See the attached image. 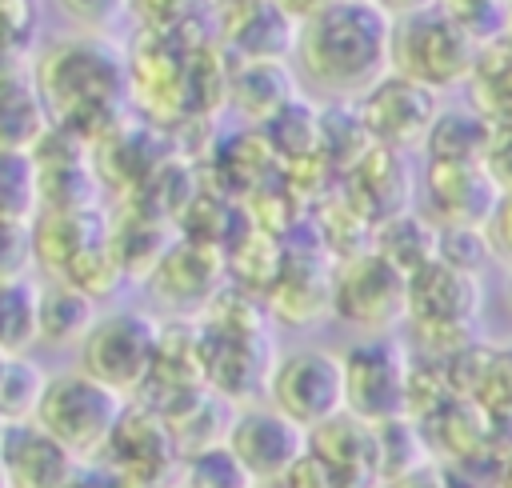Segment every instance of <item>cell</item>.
I'll list each match as a JSON object with an SVG mask.
<instances>
[{
    "label": "cell",
    "instance_id": "1",
    "mask_svg": "<svg viewBox=\"0 0 512 488\" xmlns=\"http://www.w3.org/2000/svg\"><path fill=\"white\" fill-rule=\"evenodd\" d=\"M392 16L376 0H324L296 24V68L328 100H356L388 72Z\"/></svg>",
    "mask_w": 512,
    "mask_h": 488
},
{
    "label": "cell",
    "instance_id": "2",
    "mask_svg": "<svg viewBox=\"0 0 512 488\" xmlns=\"http://www.w3.org/2000/svg\"><path fill=\"white\" fill-rule=\"evenodd\" d=\"M32 72L52 124H64L72 132L108 120L132 88L128 56L108 40V32H72L48 44Z\"/></svg>",
    "mask_w": 512,
    "mask_h": 488
},
{
    "label": "cell",
    "instance_id": "3",
    "mask_svg": "<svg viewBox=\"0 0 512 488\" xmlns=\"http://www.w3.org/2000/svg\"><path fill=\"white\" fill-rule=\"evenodd\" d=\"M124 408H128L124 392L108 388L104 380L88 376L84 368H68V372L48 376L32 424H40L80 464H88V460L104 456Z\"/></svg>",
    "mask_w": 512,
    "mask_h": 488
},
{
    "label": "cell",
    "instance_id": "4",
    "mask_svg": "<svg viewBox=\"0 0 512 488\" xmlns=\"http://www.w3.org/2000/svg\"><path fill=\"white\" fill-rule=\"evenodd\" d=\"M476 40L436 4L396 16L392 20V44H388V68L432 88V92H452L464 88L468 68L476 60Z\"/></svg>",
    "mask_w": 512,
    "mask_h": 488
},
{
    "label": "cell",
    "instance_id": "5",
    "mask_svg": "<svg viewBox=\"0 0 512 488\" xmlns=\"http://www.w3.org/2000/svg\"><path fill=\"white\" fill-rule=\"evenodd\" d=\"M332 316L360 336L396 332L408 320V276L372 244L332 264Z\"/></svg>",
    "mask_w": 512,
    "mask_h": 488
},
{
    "label": "cell",
    "instance_id": "6",
    "mask_svg": "<svg viewBox=\"0 0 512 488\" xmlns=\"http://www.w3.org/2000/svg\"><path fill=\"white\" fill-rule=\"evenodd\" d=\"M160 320L140 308H108L92 320L84 340L76 344L80 364L88 376L104 380L108 388L132 396L148 384L156 344H160Z\"/></svg>",
    "mask_w": 512,
    "mask_h": 488
},
{
    "label": "cell",
    "instance_id": "7",
    "mask_svg": "<svg viewBox=\"0 0 512 488\" xmlns=\"http://www.w3.org/2000/svg\"><path fill=\"white\" fill-rule=\"evenodd\" d=\"M344 360V408L368 424L408 416V372H412V348L396 332L364 336Z\"/></svg>",
    "mask_w": 512,
    "mask_h": 488
},
{
    "label": "cell",
    "instance_id": "8",
    "mask_svg": "<svg viewBox=\"0 0 512 488\" xmlns=\"http://www.w3.org/2000/svg\"><path fill=\"white\" fill-rule=\"evenodd\" d=\"M264 396L272 408H280L284 416H292L304 428L324 424L328 416L344 412V360H340V352L320 348V344L276 352Z\"/></svg>",
    "mask_w": 512,
    "mask_h": 488
},
{
    "label": "cell",
    "instance_id": "9",
    "mask_svg": "<svg viewBox=\"0 0 512 488\" xmlns=\"http://www.w3.org/2000/svg\"><path fill=\"white\" fill-rule=\"evenodd\" d=\"M360 124L368 132L372 144L396 148V152H416L440 112V92L400 76V72H384L368 92H360L356 100Z\"/></svg>",
    "mask_w": 512,
    "mask_h": 488
},
{
    "label": "cell",
    "instance_id": "10",
    "mask_svg": "<svg viewBox=\"0 0 512 488\" xmlns=\"http://www.w3.org/2000/svg\"><path fill=\"white\" fill-rule=\"evenodd\" d=\"M224 444L240 456V464L252 472L256 484H280L308 452V428L284 416L280 408H272L268 400L240 404L228 420Z\"/></svg>",
    "mask_w": 512,
    "mask_h": 488
},
{
    "label": "cell",
    "instance_id": "11",
    "mask_svg": "<svg viewBox=\"0 0 512 488\" xmlns=\"http://www.w3.org/2000/svg\"><path fill=\"white\" fill-rule=\"evenodd\" d=\"M144 280L156 304H164L172 316L192 320V312H204L224 288V256H216L208 244H172Z\"/></svg>",
    "mask_w": 512,
    "mask_h": 488
},
{
    "label": "cell",
    "instance_id": "12",
    "mask_svg": "<svg viewBox=\"0 0 512 488\" xmlns=\"http://www.w3.org/2000/svg\"><path fill=\"white\" fill-rule=\"evenodd\" d=\"M500 184L488 164H424V208L436 224H488Z\"/></svg>",
    "mask_w": 512,
    "mask_h": 488
},
{
    "label": "cell",
    "instance_id": "13",
    "mask_svg": "<svg viewBox=\"0 0 512 488\" xmlns=\"http://www.w3.org/2000/svg\"><path fill=\"white\" fill-rule=\"evenodd\" d=\"M332 264L320 252H288L268 288V308L292 328H308L332 316Z\"/></svg>",
    "mask_w": 512,
    "mask_h": 488
},
{
    "label": "cell",
    "instance_id": "14",
    "mask_svg": "<svg viewBox=\"0 0 512 488\" xmlns=\"http://www.w3.org/2000/svg\"><path fill=\"white\" fill-rule=\"evenodd\" d=\"M404 156L408 152H396V148H384V144H368L348 164V200L372 224H380L384 216H396V212L412 208L416 180H412V168H408Z\"/></svg>",
    "mask_w": 512,
    "mask_h": 488
},
{
    "label": "cell",
    "instance_id": "15",
    "mask_svg": "<svg viewBox=\"0 0 512 488\" xmlns=\"http://www.w3.org/2000/svg\"><path fill=\"white\" fill-rule=\"evenodd\" d=\"M0 448L8 464V488H68L72 468L80 464L32 420L0 428Z\"/></svg>",
    "mask_w": 512,
    "mask_h": 488
},
{
    "label": "cell",
    "instance_id": "16",
    "mask_svg": "<svg viewBox=\"0 0 512 488\" xmlns=\"http://www.w3.org/2000/svg\"><path fill=\"white\" fill-rule=\"evenodd\" d=\"M52 128V112L24 64H0V148H36Z\"/></svg>",
    "mask_w": 512,
    "mask_h": 488
},
{
    "label": "cell",
    "instance_id": "17",
    "mask_svg": "<svg viewBox=\"0 0 512 488\" xmlns=\"http://www.w3.org/2000/svg\"><path fill=\"white\" fill-rule=\"evenodd\" d=\"M492 132L496 128L472 104H456V108L440 104L420 152H424L428 164H484Z\"/></svg>",
    "mask_w": 512,
    "mask_h": 488
},
{
    "label": "cell",
    "instance_id": "18",
    "mask_svg": "<svg viewBox=\"0 0 512 488\" xmlns=\"http://www.w3.org/2000/svg\"><path fill=\"white\" fill-rule=\"evenodd\" d=\"M96 316H100V300L96 296H88L68 276H52L48 284H40V332H36V344L76 348Z\"/></svg>",
    "mask_w": 512,
    "mask_h": 488
},
{
    "label": "cell",
    "instance_id": "19",
    "mask_svg": "<svg viewBox=\"0 0 512 488\" xmlns=\"http://www.w3.org/2000/svg\"><path fill=\"white\" fill-rule=\"evenodd\" d=\"M468 104L492 124L508 128L512 124V52L500 40H488L476 48V60L464 80Z\"/></svg>",
    "mask_w": 512,
    "mask_h": 488
},
{
    "label": "cell",
    "instance_id": "20",
    "mask_svg": "<svg viewBox=\"0 0 512 488\" xmlns=\"http://www.w3.org/2000/svg\"><path fill=\"white\" fill-rule=\"evenodd\" d=\"M436 240H440V224L428 216V212H396V216H384L380 224H372V248L392 260L404 276L424 268L428 260H436Z\"/></svg>",
    "mask_w": 512,
    "mask_h": 488
},
{
    "label": "cell",
    "instance_id": "21",
    "mask_svg": "<svg viewBox=\"0 0 512 488\" xmlns=\"http://www.w3.org/2000/svg\"><path fill=\"white\" fill-rule=\"evenodd\" d=\"M40 332V284L32 276L0 280V352L16 356L36 344Z\"/></svg>",
    "mask_w": 512,
    "mask_h": 488
},
{
    "label": "cell",
    "instance_id": "22",
    "mask_svg": "<svg viewBox=\"0 0 512 488\" xmlns=\"http://www.w3.org/2000/svg\"><path fill=\"white\" fill-rule=\"evenodd\" d=\"M44 384H48V372L28 352L4 356V364H0V428L36 420Z\"/></svg>",
    "mask_w": 512,
    "mask_h": 488
},
{
    "label": "cell",
    "instance_id": "23",
    "mask_svg": "<svg viewBox=\"0 0 512 488\" xmlns=\"http://www.w3.org/2000/svg\"><path fill=\"white\" fill-rule=\"evenodd\" d=\"M40 212V172L32 148H0V216L32 220Z\"/></svg>",
    "mask_w": 512,
    "mask_h": 488
},
{
    "label": "cell",
    "instance_id": "24",
    "mask_svg": "<svg viewBox=\"0 0 512 488\" xmlns=\"http://www.w3.org/2000/svg\"><path fill=\"white\" fill-rule=\"evenodd\" d=\"M176 484L180 488H256L252 472L240 464V456L224 440L188 452L184 464H180Z\"/></svg>",
    "mask_w": 512,
    "mask_h": 488
},
{
    "label": "cell",
    "instance_id": "25",
    "mask_svg": "<svg viewBox=\"0 0 512 488\" xmlns=\"http://www.w3.org/2000/svg\"><path fill=\"white\" fill-rule=\"evenodd\" d=\"M436 256L464 268V272H476L484 276L488 264L496 260L492 252V240L480 224H440V240H436Z\"/></svg>",
    "mask_w": 512,
    "mask_h": 488
},
{
    "label": "cell",
    "instance_id": "26",
    "mask_svg": "<svg viewBox=\"0 0 512 488\" xmlns=\"http://www.w3.org/2000/svg\"><path fill=\"white\" fill-rule=\"evenodd\" d=\"M440 8L476 40V44H488V40H500L504 24H508V0H440Z\"/></svg>",
    "mask_w": 512,
    "mask_h": 488
},
{
    "label": "cell",
    "instance_id": "27",
    "mask_svg": "<svg viewBox=\"0 0 512 488\" xmlns=\"http://www.w3.org/2000/svg\"><path fill=\"white\" fill-rule=\"evenodd\" d=\"M32 268H36L32 220H12V216H0V280H12V276H32Z\"/></svg>",
    "mask_w": 512,
    "mask_h": 488
},
{
    "label": "cell",
    "instance_id": "28",
    "mask_svg": "<svg viewBox=\"0 0 512 488\" xmlns=\"http://www.w3.org/2000/svg\"><path fill=\"white\" fill-rule=\"evenodd\" d=\"M132 0H56V8L80 28V32H112L128 16Z\"/></svg>",
    "mask_w": 512,
    "mask_h": 488
},
{
    "label": "cell",
    "instance_id": "29",
    "mask_svg": "<svg viewBox=\"0 0 512 488\" xmlns=\"http://www.w3.org/2000/svg\"><path fill=\"white\" fill-rule=\"evenodd\" d=\"M484 232H488V240H492L496 260L512 264V192H500V200H496V208H492Z\"/></svg>",
    "mask_w": 512,
    "mask_h": 488
},
{
    "label": "cell",
    "instance_id": "30",
    "mask_svg": "<svg viewBox=\"0 0 512 488\" xmlns=\"http://www.w3.org/2000/svg\"><path fill=\"white\" fill-rule=\"evenodd\" d=\"M484 164H488V172L496 176L500 192H512V124L492 132V144H488Z\"/></svg>",
    "mask_w": 512,
    "mask_h": 488
},
{
    "label": "cell",
    "instance_id": "31",
    "mask_svg": "<svg viewBox=\"0 0 512 488\" xmlns=\"http://www.w3.org/2000/svg\"><path fill=\"white\" fill-rule=\"evenodd\" d=\"M380 488H448V476L428 460V464H420V468H412V472H404V476L384 480Z\"/></svg>",
    "mask_w": 512,
    "mask_h": 488
},
{
    "label": "cell",
    "instance_id": "32",
    "mask_svg": "<svg viewBox=\"0 0 512 488\" xmlns=\"http://www.w3.org/2000/svg\"><path fill=\"white\" fill-rule=\"evenodd\" d=\"M392 20L396 16H408V12H420V8H428V4H436V0H376Z\"/></svg>",
    "mask_w": 512,
    "mask_h": 488
},
{
    "label": "cell",
    "instance_id": "33",
    "mask_svg": "<svg viewBox=\"0 0 512 488\" xmlns=\"http://www.w3.org/2000/svg\"><path fill=\"white\" fill-rule=\"evenodd\" d=\"M276 4H280V8H284V12H292V16H296V20H304V16H308V12H312V8H320V4H324V0H276Z\"/></svg>",
    "mask_w": 512,
    "mask_h": 488
},
{
    "label": "cell",
    "instance_id": "34",
    "mask_svg": "<svg viewBox=\"0 0 512 488\" xmlns=\"http://www.w3.org/2000/svg\"><path fill=\"white\" fill-rule=\"evenodd\" d=\"M500 44L512 52V12H508V24H504V32H500Z\"/></svg>",
    "mask_w": 512,
    "mask_h": 488
},
{
    "label": "cell",
    "instance_id": "35",
    "mask_svg": "<svg viewBox=\"0 0 512 488\" xmlns=\"http://www.w3.org/2000/svg\"><path fill=\"white\" fill-rule=\"evenodd\" d=\"M0 488H8V464H4V448H0Z\"/></svg>",
    "mask_w": 512,
    "mask_h": 488
},
{
    "label": "cell",
    "instance_id": "36",
    "mask_svg": "<svg viewBox=\"0 0 512 488\" xmlns=\"http://www.w3.org/2000/svg\"><path fill=\"white\" fill-rule=\"evenodd\" d=\"M508 308H512V264H508Z\"/></svg>",
    "mask_w": 512,
    "mask_h": 488
},
{
    "label": "cell",
    "instance_id": "37",
    "mask_svg": "<svg viewBox=\"0 0 512 488\" xmlns=\"http://www.w3.org/2000/svg\"><path fill=\"white\" fill-rule=\"evenodd\" d=\"M168 488H180V484H168Z\"/></svg>",
    "mask_w": 512,
    "mask_h": 488
},
{
    "label": "cell",
    "instance_id": "38",
    "mask_svg": "<svg viewBox=\"0 0 512 488\" xmlns=\"http://www.w3.org/2000/svg\"><path fill=\"white\" fill-rule=\"evenodd\" d=\"M508 8H512V0H508Z\"/></svg>",
    "mask_w": 512,
    "mask_h": 488
},
{
    "label": "cell",
    "instance_id": "39",
    "mask_svg": "<svg viewBox=\"0 0 512 488\" xmlns=\"http://www.w3.org/2000/svg\"><path fill=\"white\" fill-rule=\"evenodd\" d=\"M68 488H76V484H68Z\"/></svg>",
    "mask_w": 512,
    "mask_h": 488
},
{
    "label": "cell",
    "instance_id": "40",
    "mask_svg": "<svg viewBox=\"0 0 512 488\" xmlns=\"http://www.w3.org/2000/svg\"><path fill=\"white\" fill-rule=\"evenodd\" d=\"M256 488H264V484H256Z\"/></svg>",
    "mask_w": 512,
    "mask_h": 488
}]
</instances>
